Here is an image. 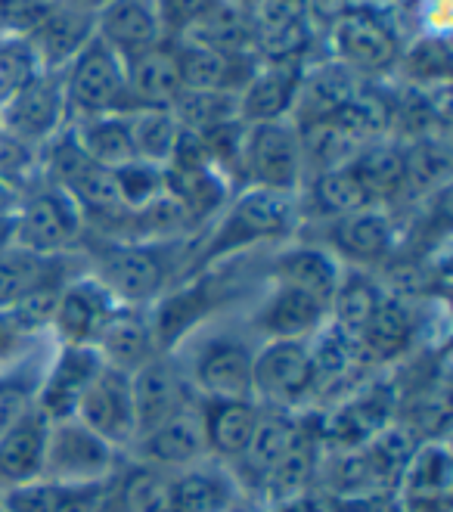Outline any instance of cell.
<instances>
[{
  "label": "cell",
  "instance_id": "cell-40",
  "mask_svg": "<svg viewBox=\"0 0 453 512\" xmlns=\"http://www.w3.org/2000/svg\"><path fill=\"white\" fill-rule=\"evenodd\" d=\"M171 112L184 131L208 134L239 122V90H184Z\"/></svg>",
  "mask_w": 453,
  "mask_h": 512
},
{
  "label": "cell",
  "instance_id": "cell-53",
  "mask_svg": "<svg viewBox=\"0 0 453 512\" xmlns=\"http://www.w3.org/2000/svg\"><path fill=\"white\" fill-rule=\"evenodd\" d=\"M22 339H25V336L10 323V317H7L4 311H0V360H7V357L16 351V345H19Z\"/></svg>",
  "mask_w": 453,
  "mask_h": 512
},
{
  "label": "cell",
  "instance_id": "cell-51",
  "mask_svg": "<svg viewBox=\"0 0 453 512\" xmlns=\"http://www.w3.org/2000/svg\"><path fill=\"white\" fill-rule=\"evenodd\" d=\"M156 13L162 19V28L168 32H187L190 25H196L208 10H215L221 0H153Z\"/></svg>",
  "mask_w": 453,
  "mask_h": 512
},
{
  "label": "cell",
  "instance_id": "cell-56",
  "mask_svg": "<svg viewBox=\"0 0 453 512\" xmlns=\"http://www.w3.org/2000/svg\"><path fill=\"white\" fill-rule=\"evenodd\" d=\"M0 134H4V128H0Z\"/></svg>",
  "mask_w": 453,
  "mask_h": 512
},
{
  "label": "cell",
  "instance_id": "cell-14",
  "mask_svg": "<svg viewBox=\"0 0 453 512\" xmlns=\"http://www.w3.org/2000/svg\"><path fill=\"white\" fill-rule=\"evenodd\" d=\"M94 35L122 63H128V59L159 47L165 28L153 0H109L94 13Z\"/></svg>",
  "mask_w": 453,
  "mask_h": 512
},
{
  "label": "cell",
  "instance_id": "cell-26",
  "mask_svg": "<svg viewBox=\"0 0 453 512\" xmlns=\"http://www.w3.org/2000/svg\"><path fill=\"white\" fill-rule=\"evenodd\" d=\"M342 274H345V264L339 261V255L326 246H317V243L286 246L274 258V270H270L274 283L292 286L298 292H308L326 308H329L332 295H336V289L342 283Z\"/></svg>",
  "mask_w": 453,
  "mask_h": 512
},
{
  "label": "cell",
  "instance_id": "cell-12",
  "mask_svg": "<svg viewBox=\"0 0 453 512\" xmlns=\"http://www.w3.org/2000/svg\"><path fill=\"white\" fill-rule=\"evenodd\" d=\"M66 112L69 109L63 97V81H56L50 72H38L4 103V109H0V128L13 140L32 146L41 140H53Z\"/></svg>",
  "mask_w": 453,
  "mask_h": 512
},
{
  "label": "cell",
  "instance_id": "cell-37",
  "mask_svg": "<svg viewBox=\"0 0 453 512\" xmlns=\"http://www.w3.org/2000/svg\"><path fill=\"white\" fill-rule=\"evenodd\" d=\"M298 426H301V416H295V410H267V407H261L255 435H252V441L246 447L243 460L236 463L255 481V488H258V481L283 460L289 444L295 441Z\"/></svg>",
  "mask_w": 453,
  "mask_h": 512
},
{
  "label": "cell",
  "instance_id": "cell-54",
  "mask_svg": "<svg viewBox=\"0 0 453 512\" xmlns=\"http://www.w3.org/2000/svg\"><path fill=\"white\" fill-rule=\"evenodd\" d=\"M326 512H385L382 500H332Z\"/></svg>",
  "mask_w": 453,
  "mask_h": 512
},
{
  "label": "cell",
  "instance_id": "cell-17",
  "mask_svg": "<svg viewBox=\"0 0 453 512\" xmlns=\"http://www.w3.org/2000/svg\"><path fill=\"white\" fill-rule=\"evenodd\" d=\"M357 90H360V75L351 72L345 63H339V59L323 63L317 69H305L295 90L289 118L298 131L320 122H332L354 100Z\"/></svg>",
  "mask_w": 453,
  "mask_h": 512
},
{
  "label": "cell",
  "instance_id": "cell-55",
  "mask_svg": "<svg viewBox=\"0 0 453 512\" xmlns=\"http://www.w3.org/2000/svg\"><path fill=\"white\" fill-rule=\"evenodd\" d=\"M81 7H103V4H109V0H78Z\"/></svg>",
  "mask_w": 453,
  "mask_h": 512
},
{
  "label": "cell",
  "instance_id": "cell-3",
  "mask_svg": "<svg viewBox=\"0 0 453 512\" xmlns=\"http://www.w3.org/2000/svg\"><path fill=\"white\" fill-rule=\"evenodd\" d=\"M239 171L249 187L295 193L305 180V159H301V131L292 118L246 125Z\"/></svg>",
  "mask_w": 453,
  "mask_h": 512
},
{
  "label": "cell",
  "instance_id": "cell-9",
  "mask_svg": "<svg viewBox=\"0 0 453 512\" xmlns=\"http://www.w3.org/2000/svg\"><path fill=\"white\" fill-rule=\"evenodd\" d=\"M115 305L122 308H146L168 289V261L153 243H115L103 252L100 274H94Z\"/></svg>",
  "mask_w": 453,
  "mask_h": 512
},
{
  "label": "cell",
  "instance_id": "cell-13",
  "mask_svg": "<svg viewBox=\"0 0 453 512\" xmlns=\"http://www.w3.org/2000/svg\"><path fill=\"white\" fill-rule=\"evenodd\" d=\"M134 454L140 457L143 466H153L162 472H177L187 469L199 460L208 457L205 444V426H202V410L199 404H190L168 416L165 423L146 429L134 441Z\"/></svg>",
  "mask_w": 453,
  "mask_h": 512
},
{
  "label": "cell",
  "instance_id": "cell-39",
  "mask_svg": "<svg viewBox=\"0 0 453 512\" xmlns=\"http://www.w3.org/2000/svg\"><path fill=\"white\" fill-rule=\"evenodd\" d=\"M348 165L357 174L360 184H364V190L370 193L373 202L407 190V171H404V149L401 146H391L382 140L364 143Z\"/></svg>",
  "mask_w": 453,
  "mask_h": 512
},
{
  "label": "cell",
  "instance_id": "cell-6",
  "mask_svg": "<svg viewBox=\"0 0 453 512\" xmlns=\"http://www.w3.org/2000/svg\"><path fill=\"white\" fill-rule=\"evenodd\" d=\"M84 233V215L72 196L59 187L41 190L13 212L10 243L35 255L59 258L69 252Z\"/></svg>",
  "mask_w": 453,
  "mask_h": 512
},
{
  "label": "cell",
  "instance_id": "cell-45",
  "mask_svg": "<svg viewBox=\"0 0 453 512\" xmlns=\"http://www.w3.org/2000/svg\"><path fill=\"white\" fill-rule=\"evenodd\" d=\"M118 509L122 512H171V472L137 466L122 485L118 494Z\"/></svg>",
  "mask_w": 453,
  "mask_h": 512
},
{
  "label": "cell",
  "instance_id": "cell-34",
  "mask_svg": "<svg viewBox=\"0 0 453 512\" xmlns=\"http://www.w3.org/2000/svg\"><path fill=\"white\" fill-rule=\"evenodd\" d=\"M382 295H385V289H379V283L367 274V270L345 267L342 283L326 308V326H332L342 339L357 345L360 336H364V329L370 326Z\"/></svg>",
  "mask_w": 453,
  "mask_h": 512
},
{
  "label": "cell",
  "instance_id": "cell-24",
  "mask_svg": "<svg viewBox=\"0 0 453 512\" xmlns=\"http://www.w3.org/2000/svg\"><path fill=\"white\" fill-rule=\"evenodd\" d=\"M339 255V261H351L357 267L382 264L391 249H395V224L388 212L370 205L364 212H354L345 218L329 221V246Z\"/></svg>",
  "mask_w": 453,
  "mask_h": 512
},
{
  "label": "cell",
  "instance_id": "cell-23",
  "mask_svg": "<svg viewBox=\"0 0 453 512\" xmlns=\"http://www.w3.org/2000/svg\"><path fill=\"white\" fill-rule=\"evenodd\" d=\"M239 478L227 463L199 460L171 472V512H233Z\"/></svg>",
  "mask_w": 453,
  "mask_h": 512
},
{
  "label": "cell",
  "instance_id": "cell-29",
  "mask_svg": "<svg viewBox=\"0 0 453 512\" xmlns=\"http://www.w3.org/2000/svg\"><path fill=\"white\" fill-rule=\"evenodd\" d=\"M301 63H264L239 87V122L261 125L289 118L292 100L301 81Z\"/></svg>",
  "mask_w": 453,
  "mask_h": 512
},
{
  "label": "cell",
  "instance_id": "cell-30",
  "mask_svg": "<svg viewBox=\"0 0 453 512\" xmlns=\"http://www.w3.org/2000/svg\"><path fill=\"white\" fill-rule=\"evenodd\" d=\"M94 38V16L87 13V7L81 4H59L50 7L38 25L32 28V47L38 66H44L47 72L56 66H69L75 53Z\"/></svg>",
  "mask_w": 453,
  "mask_h": 512
},
{
  "label": "cell",
  "instance_id": "cell-38",
  "mask_svg": "<svg viewBox=\"0 0 453 512\" xmlns=\"http://www.w3.org/2000/svg\"><path fill=\"white\" fill-rule=\"evenodd\" d=\"M187 35L193 41H202L208 47H215L221 53H230V56H255L258 59V38H255V25H252V16L249 10L243 7H233L227 0L215 10H208L196 25H190Z\"/></svg>",
  "mask_w": 453,
  "mask_h": 512
},
{
  "label": "cell",
  "instance_id": "cell-35",
  "mask_svg": "<svg viewBox=\"0 0 453 512\" xmlns=\"http://www.w3.org/2000/svg\"><path fill=\"white\" fill-rule=\"evenodd\" d=\"M72 134H75L78 146L84 149V156L94 165L118 171V168L137 162L128 112H106V115L81 118L78 131H72Z\"/></svg>",
  "mask_w": 453,
  "mask_h": 512
},
{
  "label": "cell",
  "instance_id": "cell-36",
  "mask_svg": "<svg viewBox=\"0 0 453 512\" xmlns=\"http://www.w3.org/2000/svg\"><path fill=\"white\" fill-rule=\"evenodd\" d=\"M165 193L184 208L187 218L202 221L211 218L221 208H227L230 193L227 180L215 165H199V168H165Z\"/></svg>",
  "mask_w": 453,
  "mask_h": 512
},
{
  "label": "cell",
  "instance_id": "cell-2",
  "mask_svg": "<svg viewBox=\"0 0 453 512\" xmlns=\"http://www.w3.org/2000/svg\"><path fill=\"white\" fill-rule=\"evenodd\" d=\"M401 391L391 379H367L348 388L320 419V441L329 450H351L395 423Z\"/></svg>",
  "mask_w": 453,
  "mask_h": 512
},
{
  "label": "cell",
  "instance_id": "cell-31",
  "mask_svg": "<svg viewBox=\"0 0 453 512\" xmlns=\"http://www.w3.org/2000/svg\"><path fill=\"white\" fill-rule=\"evenodd\" d=\"M208 457L218 463H239L255 435L261 407L255 401H199Z\"/></svg>",
  "mask_w": 453,
  "mask_h": 512
},
{
  "label": "cell",
  "instance_id": "cell-10",
  "mask_svg": "<svg viewBox=\"0 0 453 512\" xmlns=\"http://www.w3.org/2000/svg\"><path fill=\"white\" fill-rule=\"evenodd\" d=\"M75 419L87 426L97 438H103L112 450H131L140 429L134 413L131 376L122 370L103 367L94 382L84 388V395L75 407Z\"/></svg>",
  "mask_w": 453,
  "mask_h": 512
},
{
  "label": "cell",
  "instance_id": "cell-27",
  "mask_svg": "<svg viewBox=\"0 0 453 512\" xmlns=\"http://www.w3.org/2000/svg\"><path fill=\"white\" fill-rule=\"evenodd\" d=\"M94 348L103 360V367L122 370L128 376H134L149 360L159 357V345L153 336V326H149V317L140 308H122V305L106 320Z\"/></svg>",
  "mask_w": 453,
  "mask_h": 512
},
{
  "label": "cell",
  "instance_id": "cell-33",
  "mask_svg": "<svg viewBox=\"0 0 453 512\" xmlns=\"http://www.w3.org/2000/svg\"><path fill=\"white\" fill-rule=\"evenodd\" d=\"M208 311H211L208 283H190L174 292H162L153 301V314H146L149 326H153L159 354H168L180 339H187Z\"/></svg>",
  "mask_w": 453,
  "mask_h": 512
},
{
  "label": "cell",
  "instance_id": "cell-11",
  "mask_svg": "<svg viewBox=\"0 0 453 512\" xmlns=\"http://www.w3.org/2000/svg\"><path fill=\"white\" fill-rule=\"evenodd\" d=\"M115 308V298L97 277L66 280L56 292L50 317V329L59 348H94Z\"/></svg>",
  "mask_w": 453,
  "mask_h": 512
},
{
  "label": "cell",
  "instance_id": "cell-41",
  "mask_svg": "<svg viewBox=\"0 0 453 512\" xmlns=\"http://www.w3.org/2000/svg\"><path fill=\"white\" fill-rule=\"evenodd\" d=\"M59 190H66L72 196V202L81 208V215L84 221L94 215V218H112L118 212H128L125 202H122V193H118V180H115V171L103 168V165H94V162H87L66 187H59Z\"/></svg>",
  "mask_w": 453,
  "mask_h": 512
},
{
  "label": "cell",
  "instance_id": "cell-15",
  "mask_svg": "<svg viewBox=\"0 0 453 512\" xmlns=\"http://www.w3.org/2000/svg\"><path fill=\"white\" fill-rule=\"evenodd\" d=\"M332 47H336L339 63L357 75L385 72L398 59L395 32L376 13L364 10H351L332 22Z\"/></svg>",
  "mask_w": 453,
  "mask_h": 512
},
{
  "label": "cell",
  "instance_id": "cell-18",
  "mask_svg": "<svg viewBox=\"0 0 453 512\" xmlns=\"http://www.w3.org/2000/svg\"><path fill=\"white\" fill-rule=\"evenodd\" d=\"M131 395H134V413H137L140 435L146 429L165 423V419L174 416L177 410L196 404V395L184 379V370L171 364L165 354L149 360L146 367H140L131 376Z\"/></svg>",
  "mask_w": 453,
  "mask_h": 512
},
{
  "label": "cell",
  "instance_id": "cell-25",
  "mask_svg": "<svg viewBox=\"0 0 453 512\" xmlns=\"http://www.w3.org/2000/svg\"><path fill=\"white\" fill-rule=\"evenodd\" d=\"M326 323V305L308 292L274 283L267 298L258 305L252 317V329L261 339H311Z\"/></svg>",
  "mask_w": 453,
  "mask_h": 512
},
{
  "label": "cell",
  "instance_id": "cell-52",
  "mask_svg": "<svg viewBox=\"0 0 453 512\" xmlns=\"http://www.w3.org/2000/svg\"><path fill=\"white\" fill-rule=\"evenodd\" d=\"M345 13H351V0H308V16L336 22Z\"/></svg>",
  "mask_w": 453,
  "mask_h": 512
},
{
  "label": "cell",
  "instance_id": "cell-7",
  "mask_svg": "<svg viewBox=\"0 0 453 512\" xmlns=\"http://www.w3.org/2000/svg\"><path fill=\"white\" fill-rule=\"evenodd\" d=\"M63 97L81 118L125 112V63L94 35L66 66Z\"/></svg>",
  "mask_w": 453,
  "mask_h": 512
},
{
  "label": "cell",
  "instance_id": "cell-5",
  "mask_svg": "<svg viewBox=\"0 0 453 512\" xmlns=\"http://www.w3.org/2000/svg\"><path fill=\"white\" fill-rule=\"evenodd\" d=\"M252 398L267 410H298L311 398L308 339H264L255 345Z\"/></svg>",
  "mask_w": 453,
  "mask_h": 512
},
{
  "label": "cell",
  "instance_id": "cell-8",
  "mask_svg": "<svg viewBox=\"0 0 453 512\" xmlns=\"http://www.w3.org/2000/svg\"><path fill=\"white\" fill-rule=\"evenodd\" d=\"M118 450L97 438L78 419H53L44 454V478L59 485H100L115 478Z\"/></svg>",
  "mask_w": 453,
  "mask_h": 512
},
{
  "label": "cell",
  "instance_id": "cell-42",
  "mask_svg": "<svg viewBox=\"0 0 453 512\" xmlns=\"http://www.w3.org/2000/svg\"><path fill=\"white\" fill-rule=\"evenodd\" d=\"M360 143L332 118L311 128H301V159H305V174H323L332 168H345Z\"/></svg>",
  "mask_w": 453,
  "mask_h": 512
},
{
  "label": "cell",
  "instance_id": "cell-43",
  "mask_svg": "<svg viewBox=\"0 0 453 512\" xmlns=\"http://www.w3.org/2000/svg\"><path fill=\"white\" fill-rule=\"evenodd\" d=\"M311 196H314V205L320 208V212L329 221L354 215V212H364V208L376 205L370 199V193L364 190V184L357 180V174L351 171V165L332 168V171H323V174H314V180H311Z\"/></svg>",
  "mask_w": 453,
  "mask_h": 512
},
{
  "label": "cell",
  "instance_id": "cell-1",
  "mask_svg": "<svg viewBox=\"0 0 453 512\" xmlns=\"http://www.w3.org/2000/svg\"><path fill=\"white\" fill-rule=\"evenodd\" d=\"M298 227V202L295 193L246 187L236 199L227 202L224 218L218 221L205 246V264L227 255H236L258 243L292 236Z\"/></svg>",
  "mask_w": 453,
  "mask_h": 512
},
{
  "label": "cell",
  "instance_id": "cell-44",
  "mask_svg": "<svg viewBox=\"0 0 453 512\" xmlns=\"http://www.w3.org/2000/svg\"><path fill=\"white\" fill-rule=\"evenodd\" d=\"M131 118V137H134V156L137 162L165 168L180 137V125L174 112H128Z\"/></svg>",
  "mask_w": 453,
  "mask_h": 512
},
{
  "label": "cell",
  "instance_id": "cell-20",
  "mask_svg": "<svg viewBox=\"0 0 453 512\" xmlns=\"http://www.w3.org/2000/svg\"><path fill=\"white\" fill-rule=\"evenodd\" d=\"M180 94L184 84L168 44L125 63V112H171Z\"/></svg>",
  "mask_w": 453,
  "mask_h": 512
},
{
  "label": "cell",
  "instance_id": "cell-22",
  "mask_svg": "<svg viewBox=\"0 0 453 512\" xmlns=\"http://www.w3.org/2000/svg\"><path fill=\"white\" fill-rule=\"evenodd\" d=\"M103 370L97 348H59L38 388L35 407L50 419H72L84 388Z\"/></svg>",
  "mask_w": 453,
  "mask_h": 512
},
{
  "label": "cell",
  "instance_id": "cell-19",
  "mask_svg": "<svg viewBox=\"0 0 453 512\" xmlns=\"http://www.w3.org/2000/svg\"><path fill=\"white\" fill-rule=\"evenodd\" d=\"M320 463H323L320 432H308V423L301 419L295 441L289 444L283 460L258 481V491H261L264 503L270 509H286L292 503H301L320 475Z\"/></svg>",
  "mask_w": 453,
  "mask_h": 512
},
{
  "label": "cell",
  "instance_id": "cell-50",
  "mask_svg": "<svg viewBox=\"0 0 453 512\" xmlns=\"http://www.w3.org/2000/svg\"><path fill=\"white\" fill-rule=\"evenodd\" d=\"M407 69L422 78V81H435L450 75V47L441 38H426L407 53Z\"/></svg>",
  "mask_w": 453,
  "mask_h": 512
},
{
  "label": "cell",
  "instance_id": "cell-4",
  "mask_svg": "<svg viewBox=\"0 0 453 512\" xmlns=\"http://www.w3.org/2000/svg\"><path fill=\"white\" fill-rule=\"evenodd\" d=\"M252 360L255 345L246 336L218 333L196 345L184 379L199 401H255Z\"/></svg>",
  "mask_w": 453,
  "mask_h": 512
},
{
  "label": "cell",
  "instance_id": "cell-48",
  "mask_svg": "<svg viewBox=\"0 0 453 512\" xmlns=\"http://www.w3.org/2000/svg\"><path fill=\"white\" fill-rule=\"evenodd\" d=\"M447 146L441 140H419L410 149H404V171H407V187L429 190L447 174Z\"/></svg>",
  "mask_w": 453,
  "mask_h": 512
},
{
  "label": "cell",
  "instance_id": "cell-16",
  "mask_svg": "<svg viewBox=\"0 0 453 512\" xmlns=\"http://www.w3.org/2000/svg\"><path fill=\"white\" fill-rule=\"evenodd\" d=\"M50 419L28 401L10 423L0 429V488L22 485L44 475Z\"/></svg>",
  "mask_w": 453,
  "mask_h": 512
},
{
  "label": "cell",
  "instance_id": "cell-28",
  "mask_svg": "<svg viewBox=\"0 0 453 512\" xmlns=\"http://www.w3.org/2000/svg\"><path fill=\"white\" fill-rule=\"evenodd\" d=\"M413 339H416V314L410 311V305L401 295L385 292L370 326L364 329V336L357 342L360 364L364 367L398 364L410 351Z\"/></svg>",
  "mask_w": 453,
  "mask_h": 512
},
{
  "label": "cell",
  "instance_id": "cell-46",
  "mask_svg": "<svg viewBox=\"0 0 453 512\" xmlns=\"http://www.w3.org/2000/svg\"><path fill=\"white\" fill-rule=\"evenodd\" d=\"M118 180V193H122L125 208L134 215L149 202H156L165 193V168L146 165V162H131L125 168L115 171Z\"/></svg>",
  "mask_w": 453,
  "mask_h": 512
},
{
  "label": "cell",
  "instance_id": "cell-32",
  "mask_svg": "<svg viewBox=\"0 0 453 512\" xmlns=\"http://www.w3.org/2000/svg\"><path fill=\"white\" fill-rule=\"evenodd\" d=\"M66 283L56 258L35 255L22 246L4 243L0 246V311H10L28 295L59 289Z\"/></svg>",
  "mask_w": 453,
  "mask_h": 512
},
{
  "label": "cell",
  "instance_id": "cell-21",
  "mask_svg": "<svg viewBox=\"0 0 453 512\" xmlns=\"http://www.w3.org/2000/svg\"><path fill=\"white\" fill-rule=\"evenodd\" d=\"M171 53L184 90H239L258 66L255 56H230L187 35H177Z\"/></svg>",
  "mask_w": 453,
  "mask_h": 512
},
{
  "label": "cell",
  "instance_id": "cell-47",
  "mask_svg": "<svg viewBox=\"0 0 453 512\" xmlns=\"http://www.w3.org/2000/svg\"><path fill=\"white\" fill-rule=\"evenodd\" d=\"M63 488L66 485L44 475L35 481H22V485L0 488V512H59Z\"/></svg>",
  "mask_w": 453,
  "mask_h": 512
},
{
  "label": "cell",
  "instance_id": "cell-49",
  "mask_svg": "<svg viewBox=\"0 0 453 512\" xmlns=\"http://www.w3.org/2000/svg\"><path fill=\"white\" fill-rule=\"evenodd\" d=\"M35 75H38V59H35L32 47H28V41L10 44L0 50V106H4L16 90H22Z\"/></svg>",
  "mask_w": 453,
  "mask_h": 512
}]
</instances>
